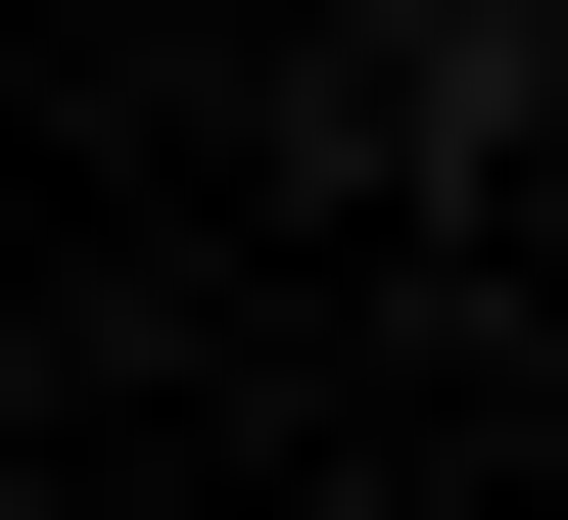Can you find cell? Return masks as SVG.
Listing matches in <instances>:
<instances>
[{"label":"cell","mask_w":568,"mask_h":520,"mask_svg":"<svg viewBox=\"0 0 568 520\" xmlns=\"http://www.w3.org/2000/svg\"><path fill=\"white\" fill-rule=\"evenodd\" d=\"M284 48H332V142H426V190L521 142V0H284Z\"/></svg>","instance_id":"1"},{"label":"cell","mask_w":568,"mask_h":520,"mask_svg":"<svg viewBox=\"0 0 568 520\" xmlns=\"http://www.w3.org/2000/svg\"><path fill=\"white\" fill-rule=\"evenodd\" d=\"M521 95H568V0H521Z\"/></svg>","instance_id":"2"}]
</instances>
